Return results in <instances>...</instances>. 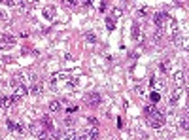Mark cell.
<instances>
[{"label":"cell","instance_id":"1","mask_svg":"<svg viewBox=\"0 0 189 140\" xmlns=\"http://www.w3.org/2000/svg\"><path fill=\"white\" fill-rule=\"evenodd\" d=\"M30 133H32L34 136H38V138H45V134H47V131H45V127H44L42 121H40V123H32V125H30Z\"/></svg>","mask_w":189,"mask_h":140},{"label":"cell","instance_id":"2","mask_svg":"<svg viewBox=\"0 0 189 140\" xmlns=\"http://www.w3.org/2000/svg\"><path fill=\"white\" fill-rule=\"evenodd\" d=\"M167 19H168V15L164 13V12H159V13H155V17H153V23H155V27H159L161 30L167 27Z\"/></svg>","mask_w":189,"mask_h":140},{"label":"cell","instance_id":"3","mask_svg":"<svg viewBox=\"0 0 189 140\" xmlns=\"http://www.w3.org/2000/svg\"><path fill=\"white\" fill-rule=\"evenodd\" d=\"M12 45H15V36H12V34H2L0 36V49L12 48Z\"/></svg>","mask_w":189,"mask_h":140},{"label":"cell","instance_id":"4","mask_svg":"<svg viewBox=\"0 0 189 140\" xmlns=\"http://www.w3.org/2000/svg\"><path fill=\"white\" fill-rule=\"evenodd\" d=\"M27 95H29V87H27V85L19 83V85H15V87H13V97L23 99V97H27Z\"/></svg>","mask_w":189,"mask_h":140},{"label":"cell","instance_id":"5","mask_svg":"<svg viewBox=\"0 0 189 140\" xmlns=\"http://www.w3.org/2000/svg\"><path fill=\"white\" fill-rule=\"evenodd\" d=\"M100 100H102V97L99 95V93H91V95H87V99H85V102H87V106H99L100 104Z\"/></svg>","mask_w":189,"mask_h":140},{"label":"cell","instance_id":"6","mask_svg":"<svg viewBox=\"0 0 189 140\" xmlns=\"http://www.w3.org/2000/svg\"><path fill=\"white\" fill-rule=\"evenodd\" d=\"M55 13H57V8H55V6H45V8L42 10V15H44L45 21H51V19L55 17Z\"/></svg>","mask_w":189,"mask_h":140},{"label":"cell","instance_id":"7","mask_svg":"<svg viewBox=\"0 0 189 140\" xmlns=\"http://www.w3.org/2000/svg\"><path fill=\"white\" fill-rule=\"evenodd\" d=\"M150 123H151V127H153V129H161V127H163V123H164V115H163V114L153 115V118H150Z\"/></svg>","mask_w":189,"mask_h":140},{"label":"cell","instance_id":"8","mask_svg":"<svg viewBox=\"0 0 189 140\" xmlns=\"http://www.w3.org/2000/svg\"><path fill=\"white\" fill-rule=\"evenodd\" d=\"M34 6H36V2H17V8H19V12H23V13L30 12Z\"/></svg>","mask_w":189,"mask_h":140},{"label":"cell","instance_id":"9","mask_svg":"<svg viewBox=\"0 0 189 140\" xmlns=\"http://www.w3.org/2000/svg\"><path fill=\"white\" fill-rule=\"evenodd\" d=\"M32 95H42V91H44V83L38 80V82H34L32 85H30V89H29Z\"/></svg>","mask_w":189,"mask_h":140},{"label":"cell","instance_id":"10","mask_svg":"<svg viewBox=\"0 0 189 140\" xmlns=\"http://www.w3.org/2000/svg\"><path fill=\"white\" fill-rule=\"evenodd\" d=\"M12 104H13L12 97H2V99H0V114H2L4 110H8V108H10Z\"/></svg>","mask_w":189,"mask_h":140},{"label":"cell","instance_id":"11","mask_svg":"<svg viewBox=\"0 0 189 140\" xmlns=\"http://www.w3.org/2000/svg\"><path fill=\"white\" fill-rule=\"evenodd\" d=\"M174 83H176V85H183V83H185V72H183V70L174 72Z\"/></svg>","mask_w":189,"mask_h":140},{"label":"cell","instance_id":"12","mask_svg":"<svg viewBox=\"0 0 189 140\" xmlns=\"http://www.w3.org/2000/svg\"><path fill=\"white\" fill-rule=\"evenodd\" d=\"M78 133L74 131V129H68V131H64V140H78Z\"/></svg>","mask_w":189,"mask_h":140},{"label":"cell","instance_id":"13","mask_svg":"<svg viewBox=\"0 0 189 140\" xmlns=\"http://www.w3.org/2000/svg\"><path fill=\"white\" fill-rule=\"evenodd\" d=\"M49 110L51 112H61V102L59 100H51L49 102Z\"/></svg>","mask_w":189,"mask_h":140},{"label":"cell","instance_id":"14","mask_svg":"<svg viewBox=\"0 0 189 140\" xmlns=\"http://www.w3.org/2000/svg\"><path fill=\"white\" fill-rule=\"evenodd\" d=\"M180 95H182L180 91H174V93H172V97H170V104H178V100H180Z\"/></svg>","mask_w":189,"mask_h":140},{"label":"cell","instance_id":"15","mask_svg":"<svg viewBox=\"0 0 189 140\" xmlns=\"http://www.w3.org/2000/svg\"><path fill=\"white\" fill-rule=\"evenodd\" d=\"M168 68H170V63H168V61H163V63L159 64V70H161V72H168Z\"/></svg>","mask_w":189,"mask_h":140},{"label":"cell","instance_id":"16","mask_svg":"<svg viewBox=\"0 0 189 140\" xmlns=\"http://www.w3.org/2000/svg\"><path fill=\"white\" fill-rule=\"evenodd\" d=\"M150 99H151V102H159V99H161V95H159V93H157V91H151V93H150Z\"/></svg>","mask_w":189,"mask_h":140},{"label":"cell","instance_id":"17","mask_svg":"<svg viewBox=\"0 0 189 140\" xmlns=\"http://www.w3.org/2000/svg\"><path fill=\"white\" fill-rule=\"evenodd\" d=\"M138 34H140V27H138V23H134V25H132V38L136 40Z\"/></svg>","mask_w":189,"mask_h":140},{"label":"cell","instance_id":"18","mask_svg":"<svg viewBox=\"0 0 189 140\" xmlns=\"http://www.w3.org/2000/svg\"><path fill=\"white\" fill-rule=\"evenodd\" d=\"M12 131H13V133H17V134H23V133H25V129H23V125H19V123H15Z\"/></svg>","mask_w":189,"mask_h":140},{"label":"cell","instance_id":"19","mask_svg":"<svg viewBox=\"0 0 189 140\" xmlns=\"http://www.w3.org/2000/svg\"><path fill=\"white\" fill-rule=\"evenodd\" d=\"M78 140H99V138H94V136H91L89 133H85V134H81V136H78Z\"/></svg>","mask_w":189,"mask_h":140},{"label":"cell","instance_id":"20","mask_svg":"<svg viewBox=\"0 0 189 140\" xmlns=\"http://www.w3.org/2000/svg\"><path fill=\"white\" fill-rule=\"evenodd\" d=\"M121 15H123V8L115 6V8H113V17H121Z\"/></svg>","mask_w":189,"mask_h":140},{"label":"cell","instance_id":"21","mask_svg":"<svg viewBox=\"0 0 189 140\" xmlns=\"http://www.w3.org/2000/svg\"><path fill=\"white\" fill-rule=\"evenodd\" d=\"M85 40H87V42H91V44H93V42H97V36H94V34H93V32H87V34H85Z\"/></svg>","mask_w":189,"mask_h":140},{"label":"cell","instance_id":"22","mask_svg":"<svg viewBox=\"0 0 189 140\" xmlns=\"http://www.w3.org/2000/svg\"><path fill=\"white\" fill-rule=\"evenodd\" d=\"M106 27H108V30H113V29H115L113 19H106Z\"/></svg>","mask_w":189,"mask_h":140},{"label":"cell","instance_id":"23","mask_svg":"<svg viewBox=\"0 0 189 140\" xmlns=\"http://www.w3.org/2000/svg\"><path fill=\"white\" fill-rule=\"evenodd\" d=\"M180 127H182L183 131H187V118H185V115H183V118L180 119Z\"/></svg>","mask_w":189,"mask_h":140},{"label":"cell","instance_id":"24","mask_svg":"<svg viewBox=\"0 0 189 140\" xmlns=\"http://www.w3.org/2000/svg\"><path fill=\"white\" fill-rule=\"evenodd\" d=\"M99 12H106V2H100L99 4Z\"/></svg>","mask_w":189,"mask_h":140},{"label":"cell","instance_id":"25","mask_svg":"<svg viewBox=\"0 0 189 140\" xmlns=\"http://www.w3.org/2000/svg\"><path fill=\"white\" fill-rule=\"evenodd\" d=\"M76 112H78V106H76V108L70 106V108H68V114H76Z\"/></svg>","mask_w":189,"mask_h":140},{"label":"cell","instance_id":"26","mask_svg":"<svg viewBox=\"0 0 189 140\" xmlns=\"http://www.w3.org/2000/svg\"><path fill=\"white\" fill-rule=\"evenodd\" d=\"M89 125H93V127H97V119H94V118H89Z\"/></svg>","mask_w":189,"mask_h":140},{"label":"cell","instance_id":"27","mask_svg":"<svg viewBox=\"0 0 189 140\" xmlns=\"http://www.w3.org/2000/svg\"><path fill=\"white\" fill-rule=\"evenodd\" d=\"M0 21H6V13L4 12H0Z\"/></svg>","mask_w":189,"mask_h":140}]
</instances>
